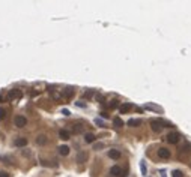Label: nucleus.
I'll return each mask as SVG.
<instances>
[{
    "label": "nucleus",
    "mask_w": 191,
    "mask_h": 177,
    "mask_svg": "<svg viewBox=\"0 0 191 177\" xmlns=\"http://www.w3.org/2000/svg\"><path fill=\"white\" fill-rule=\"evenodd\" d=\"M179 140H181V135H179V134H176V132H172V134H169V135H167V141H169L170 144H176Z\"/></svg>",
    "instance_id": "20e7f679"
},
{
    "label": "nucleus",
    "mask_w": 191,
    "mask_h": 177,
    "mask_svg": "<svg viewBox=\"0 0 191 177\" xmlns=\"http://www.w3.org/2000/svg\"><path fill=\"white\" fill-rule=\"evenodd\" d=\"M110 173H111V176H114V177H125V174H127L125 171H122V170H121V167H117V165L111 167Z\"/></svg>",
    "instance_id": "7ed1b4c3"
},
{
    "label": "nucleus",
    "mask_w": 191,
    "mask_h": 177,
    "mask_svg": "<svg viewBox=\"0 0 191 177\" xmlns=\"http://www.w3.org/2000/svg\"><path fill=\"white\" fill-rule=\"evenodd\" d=\"M0 101H2V98H0Z\"/></svg>",
    "instance_id": "c756f323"
},
{
    "label": "nucleus",
    "mask_w": 191,
    "mask_h": 177,
    "mask_svg": "<svg viewBox=\"0 0 191 177\" xmlns=\"http://www.w3.org/2000/svg\"><path fill=\"white\" fill-rule=\"evenodd\" d=\"M108 156L111 159H117L121 156V152H119V150H116V149H111V150H108Z\"/></svg>",
    "instance_id": "9d476101"
},
{
    "label": "nucleus",
    "mask_w": 191,
    "mask_h": 177,
    "mask_svg": "<svg viewBox=\"0 0 191 177\" xmlns=\"http://www.w3.org/2000/svg\"><path fill=\"white\" fill-rule=\"evenodd\" d=\"M140 168H142V174L143 176H148V168H146V162H144V161L140 162Z\"/></svg>",
    "instance_id": "dca6fc26"
},
{
    "label": "nucleus",
    "mask_w": 191,
    "mask_h": 177,
    "mask_svg": "<svg viewBox=\"0 0 191 177\" xmlns=\"http://www.w3.org/2000/svg\"><path fill=\"white\" fill-rule=\"evenodd\" d=\"M108 107H110V108H116V107H119V101H117V99H111V101H110V104H108Z\"/></svg>",
    "instance_id": "6ab92c4d"
},
{
    "label": "nucleus",
    "mask_w": 191,
    "mask_h": 177,
    "mask_svg": "<svg viewBox=\"0 0 191 177\" xmlns=\"http://www.w3.org/2000/svg\"><path fill=\"white\" fill-rule=\"evenodd\" d=\"M150 126H152V129L155 131V132H160L163 128H170L172 123H169V122L163 120V119H152L150 120Z\"/></svg>",
    "instance_id": "f257e3e1"
},
{
    "label": "nucleus",
    "mask_w": 191,
    "mask_h": 177,
    "mask_svg": "<svg viewBox=\"0 0 191 177\" xmlns=\"http://www.w3.org/2000/svg\"><path fill=\"white\" fill-rule=\"evenodd\" d=\"M131 108V105H129V104H123V105H121V113L122 114H125V113H127V111Z\"/></svg>",
    "instance_id": "a211bd4d"
},
{
    "label": "nucleus",
    "mask_w": 191,
    "mask_h": 177,
    "mask_svg": "<svg viewBox=\"0 0 191 177\" xmlns=\"http://www.w3.org/2000/svg\"><path fill=\"white\" fill-rule=\"evenodd\" d=\"M101 116L104 117V119H108V114L107 113H101Z\"/></svg>",
    "instance_id": "bb28decb"
},
{
    "label": "nucleus",
    "mask_w": 191,
    "mask_h": 177,
    "mask_svg": "<svg viewBox=\"0 0 191 177\" xmlns=\"http://www.w3.org/2000/svg\"><path fill=\"white\" fill-rule=\"evenodd\" d=\"M27 138H24V137H21V138H17L15 141H14V146H17V147H24V146H27Z\"/></svg>",
    "instance_id": "423d86ee"
},
{
    "label": "nucleus",
    "mask_w": 191,
    "mask_h": 177,
    "mask_svg": "<svg viewBox=\"0 0 191 177\" xmlns=\"http://www.w3.org/2000/svg\"><path fill=\"white\" fill-rule=\"evenodd\" d=\"M113 123H114V126H116V128H121V126H123V122H122V119H121V117H116V119L113 120Z\"/></svg>",
    "instance_id": "f3484780"
},
{
    "label": "nucleus",
    "mask_w": 191,
    "mask_h": 177,
    "mask_svg": "<svg viewBox=\"0 0 191 177\" xmlns=\"http://www.w3.org/2000/svg\"><path fill=\"white\" fill-rule=\"evenodd\" d=\"M95 98H96V101H98V102H102V96H101V95H96Z\"/></svg>",
    "instance_id": "a878e982"
},
{
    "label": "nucleus",
    "mask_w": 191,
    "mask_h": 177,
    "mask_svg": "<svg viewBox=\"0 0 191 177\" xmlns=\"http://www.w3.org/2000/svg\"><path fill=\"white\" fill-rule=\"evenodd\" d=\"M95 123L98 125V126H104V122H102L101 119H96V120H95Z\"/></svg>",
    "instance_id": "5701e85b"
},
{
    "label": "nucleus",
    "mask_w": 191,
    "mask_h": 177,
    "mask_svg": "<svg viewBox=\"0 0 191 177\" xmlns=\"http://www.w3.org/2000/svg\"><path fill=\"white\" fill-rule=\"evenodd\" d=\"M102 147H104V143H96L95 146H93V149H95V150H101Z\"/></svg>",
    "instance_id": "4be33fe9"
},
{
    "label": "nucleus",
    "mask_w": 191,
    "mask_h": 177,
    "mask_svg": "<svg viewBox=\"0 0 191 177\" xmlns=\"http://www.w3.org/2000/svg\"><path fill=\"white\" fill-rule=\"evenodd\" d=\"M84 141L86 143H93L95 141V135L93 134H86L84 135Z\"/></svg>",
    "instance_id": "2eb2a0df"
},
{
    "label": "nucleus",
    "mask_w": 191,
    "mask_h": 177,
    "mask_svg": "<svg viewBox=\"0 0 191 177\" xmlns=\"http://www.w3.org/2000/svg\"><path fill=\"white\" fill-rule=\"evenodd\" d=\"M172 176H173V177H184V173L179 171V170H175V171L172 173Z\"/></svg>",
    "instance_id": "aec40b11"
},
{
    "label": "nucleus",
    "mask_w": 191,
    "mask_h": 177,
    "mask_svg": "<svg viewBox=\"0 0 191 177\" xmlns=\"http://www.w3.org/2000/svg\"><path fill=\"white\" fill-rule=\"evenodd\" d=\"M86 161H87V153L86 152H80L77 155V162L78 164H84Z\"/></svg>",
    "instance_id": "1a4fd4ad"
},
{
    "label": "nucleus",
    "mask_w": 191,
    "mask_h": 177,
    "mask_svg": "<svg viewBox=\"0 0 191 177\" xmlns=\"http://www.w3.org/2000/svg\"><path fill=\"white\" fill-rule=\"evenodd\" d=\"M21 92H20V90H11L9 92V95H8V98H9V99H20V98H21Z\"/></svg>",
    "instance_id": "0eeeda50"
},
{
    "label": "nucleus",
    "mask_w": 191,
    "mask_h": 177,
    "mask_svg": "<svg viewBox=\"0 0 191 177\" xmlns=\"http://www.w3.org/2000/svg\"><path fill=\"white\" fill-rule=\"evenodd\" d=\"M59 153H60L62 156H66L69 153V147L68 146H60L59 147Z\"/></svg>",
    "instance_id": "ddd939ff"
},
{
    "label": "nucleus",
    "mask_w": 191,
    "mask_h": 177,
    "mask_svg": "<svg viewBox=\"0 0 191 177\" xmlns=\"http://www.w3.org/2000/svg\"><path fill=\"white\" fill-rule=\"evenodd\" d=\"M140 125H142V120L140 119H129L128 120V126L135 128V126H140Z\"/></svg>",
    "instance_id": "9b49d317"
},
{
    "label": "nucleus",
    "mask_w": 191,
    "mask_h": 177,
    "mask_svg": "<svg viewBox=\"0 0 191 177\" xmlns=\"http://www.w3.org/2000/svg\"><path fill=\"white\" fill-rule=\"evenodd\" d=\"M0 177H9V174L5 173V171H0Z\"/></svg>",
    "instance_id": "393cba45"
},
{
    "label": "nucleus",
    "mask_w": 191,
    "mask_h": 177,
    "mask_svg": "<svg viewBox=\"0 0 191 177\" xmlns=\"http://www.w3.org/2000/svg\"><path fill=\"white\" fill-rule=\"evenodd\" d=\"M77 105H78V107H86V104H83V102H77Z\"/></svg>",
    "instance_id": "cd10ccee"
},
{
    "label": "nucleus",
    "mask_w": 191,
    "mask_h": 177,
    "mask_svg": "<svg viewBox=\"0 0 191 177\" xmlns=\"http://www.w3.org/2000/svg\"><path fill=\"white\" fill-rule=\"evenodd\" d=\"M36 143L39 144V146H44V144L47 143V137H45V135H39L36 138Z\"/></svg>",
    "instance_id": "4468645a"
},
{
    "label": "nucleus",
    "mask_w": 191,
    "mask_h": 177,
    "mask_svg": "<svg viewBox=\"0 0 191 177\" xmlns=\"http://www.w3.org/2000/svg\"><path fill=\"white\" fill-rule=\"evenodd\" d=\"M161 177H167V176H166V173H164V171H161Z\"/></svg>",
    "instance_id": "c85d7f7f"
},
{
    "label": "nucleus",
    "mask_w": 191,
    "mask_h": 177,
    "mask_svg": "<svg viewBox=\"0 0 191 177\" xmlns=\"http://www.w3.org/2000/svg\"><path fill=\"white\" fill-rule=\"evenodd\" d=\"M62 113H63V116H69L71 113H69V110H66V108H63L62 110Z\"/></svg>",
    "instance_id": "b1692460"
},
{
    "label": "nucleus",
    "mask_w": 191,
    "mask_h": 177,
    "mask_svg": "<svg viewBox=\"0 0 191 177\" xmlns=\"http://www.w3.org/2000/svg\"><path fill=\"white\" fill-rule=\"evenodd\" d=\"M6 117V110L5 108H0V120H3Z\"/></svg>",
    "instance_id": "412c9836"
},
{
    "label": "nucleus",
    "mask_w": 191,
    "mask_h": 177,
    "mask_svg": "<svg viewBox=\"0 0 191 177\" xmlns=\"http://www.w3.org/2000/svg\"><path fill=\"white\" fill-rule=\"evenodd\" d=\"M14 123H15L17 128H24L26 125H27V120H26L24 116H17L15 119H14Z\"/></svg>",
    "instance_id": "f03ea898"
},
{
    "label": "nucleus",
    "mask_w": 191,
    "mask_h": 177,
    "mask_svg": "<svg viewBox=\"0 0 191 177\" xmlns=\"http://www.w3.org/2000/svg\"><path fill=\"white\" fill-rule=\"evenodd\" d=\"M59 137H60L62 140H68L69 138V132L66 129H60V131H59Z\"/></svg>",
    "instance_id": "f8f14e48"
},
{
    "label": "nucleus",
    "mask_w": 191,
    "mask_h": 177,
    "mask_svg": "<svg viewBox=\"0 0 191 177\" xmlns=\"http://www.w3.org/2000/svg\"><path fill=\"white\" fill-rule=\"evenodd\" d=\"M158 156H160V158H164V159H169L170 158V150L166 149V147L158 149Z\"/></svg>",
    "instance_id": "39448f33"
},
{
    "label": "nucleus",
    "mask_w": 191,
    "mask_h": 177,
    "mask_svg": "<svg viewBox=\"0 0 191 177\" xmlns=\"http://www.w3.org/2000/svg\"><path fill=\"white\" fill-rule=\"evenodd\" d=\"M144 108H146V110H152V111H155V113H163V108L155 105V104H146Z\"/></svg>",
    "instance_id": "6e6552de"
}]
</instances>
